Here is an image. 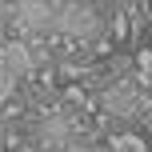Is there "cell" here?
Segmentation results:
<instances>
[{
  "label": "cell",
  "instance_id": "8992f818",
  "mask_svg": "<svg viewBox=\"0 0 152 152\" xmlns=\"http://www.w3.org/2000/svg\"><path fill=\"white\" fill-rule=\"evenodd\" d=\"M20 152H40V148H20Z\"/></svg>",
  "mask_w": 152,
  "mask_h": 152
},
{
  "label": "cell",
  "instance_id": "3957f363",
  "mask_svg": "<svg viewBox=\"0 0 152 152\" xmlns=\"http://www.w3.org/2000/svg\"><path fill=\"white\" fill-rule=\"evenodd\" d=\"M32 136H36L40 152H64V148H72V116L60 112V108H52V112H44L36 120Z\"/></svg>",
  "mask_w": 152,
  "mask_h": 152
},
{
  "label": "cell",
  "instance_id": "277c9868",
  "mask_svg": "<svg viewBox=\"0 0 152 152\" xmlns=\"http://www.w3.org/2000/svg\"><path fill=\"white\" fill-rule=\"evenodd\" d=\"M100 104H104L108 116H132L140 108V88L132 80H116L104 88V96H100Z\"/></svg>",
  "mask_w": 152,
  "mask_h": 152
},
{
  "label": "cell",
  "instance_id": "7a4b0ae2",
  "mask_svg": "<svg viewBox=\"0 0 152 152\" xmlns=\"http://www.w3.org/2000/svg\"><path fill=\"white\" fill-rule=\"evenodd\" d=\"M56 32L68 40H96L100 36V16L88 4H56Z\"/></svg>",
  "mask_w": 152,
  "mask_h": 152
},
{
  "label": "cell",
  "instance_id": "5b68a950",
  "mask_svg": "<svg viewBox=\"0 0 152 152\" xmlns=\"http://www.w3.org/2000/svg\"><path fill=\"white\" fill-rule=\"evenodd\" d=\"M144 124L152 128V96H148V104H144Z\"/></svg>",
  "mask_w": 152,
  "mask_h": 152
},
{
  "label": "cell",
  "instance_id": "6da1fadb",
  "mask_svg": "<svg viewBox=\"0 0 152 152\" xmlns=\"http://www.w3.org/2000/svg\"><path fill=\"white\" fill-rule=\"evenodd\" d=\"M4 20L20 32L24 40H40V36H56V8L52 4H4Z\"/></svg>",
  "mask_w": 152,
  "mask_h": 152
}]
</instances>
